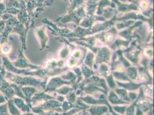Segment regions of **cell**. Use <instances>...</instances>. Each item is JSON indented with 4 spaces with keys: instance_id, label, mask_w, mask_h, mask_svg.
<instances>
[{
    "instance_id": "obj_1",
    "label": "cell",
    "mask_w": 154,
    "mask_h": 115,
    "mask_svg": "<svg viewBox=\"0 0 154 115\" xmlns=\"http://www.w3.org/2000/svg\"></svg>"
}]
</instances>
